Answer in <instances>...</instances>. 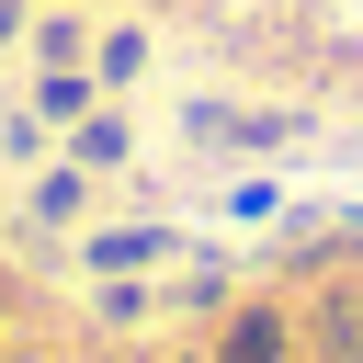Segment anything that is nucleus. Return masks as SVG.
<instances>
[{"label": "nucleus", "instance_id": "obj_1", "mask_svg": "<svg viewBox=\"0 0 363 363\" xmlns=\"http://www.w3.org/2000/svg\"><path fill=\"white\" fill-rule=\"evenodd\" d=\"M216 363H284V329H272V318H238V329H227V352H216Z\"/></svg>", "mask_w": 363, "mask_h": 363}, {"label": "nucleus", "instance_id": "obj_2", "mask_svg": "<svg viewBox=\"0 0 363 363\" xmlns=\"http://www.w3.org/2000/svg\"><path fill=\"white\" fill-rule=\"evenodd\" d=\"M329 352H363V306H352V295L329 306Z\"/></svg>", "mask_w": 363, "mask_h": 363}]
</instances>
